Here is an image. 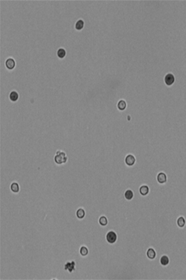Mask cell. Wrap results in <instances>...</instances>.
I'll return each instance as SVG.
<instances>
[{"mask_svg": "<svg viewBox=\"0 0 186 280\" xmlns=\"http://www.w3.org/2000/svg\"><path fill=\"white\" fill-rule=\"evenodd\" d=\"M105 239H106L107 242L108 244H115V243L118 240V235L115 231L111 230L108 231L105 236Z\"/></svg>", "mask_w": 186, "mask_h": 280, "instance_id": "7a4b0ae2", "label": "cell"}, {"mask_svg": "<svg viewBox=\"0 0 186 280\" xmlns=\"http://www.w3.org/2000/svg\"><path fill=\"white\" fill-rule=\"evenodd\" d=\"M10 188L11 192L13 194H18L20 192V190H21L20 185L17 182H12L10 186Z\"/></svg>", "mask_w": 186, "mask_h": 280, "instance_id": "52a82bcc", "label": "cell"}, {"mask_svg": "<svg viewBox=\"0 0 186 280\" xmlns=\"http://www.w3.org/2000/svg\"><path fill=\"white\" fill-rule=\"evenodd\" d=\"M175 76L171 74V73H168L164 77V83L167 85V86H171L173 83H175Z\"/></svg>", "mask_w": 186, "mask_h": 280, "instance_id": "277c9868", "label": "cell"}, {"mask_svg": "<svg viewBox=\"0 0 186 280\" xmlns=\"http://www.w3.org/2000/svg\"><path fill=\"white\" fill-rule=\"evenodd\" d=\"M54 163L58 166H62L66 164L68 161V157L66 156V152L62 150H57L56 152L55 156H54Z\"/></svg>", "mask_w": 186, "mask_h": 280, "instance_id": "6da1fadb", "label": "cell"}, {"mask_svg": "<svg viewBox=\"0 0 186 280\" xmlns=\"http://www.w3.org/2000/svg\"><path fill=\"white\" fill-rule=\"evenodd\" d=\"M99 223L100 226H106L108 224V220L106 216L104 215H102L99 218Z\"/></svg>", "mask_w": 186, "mask_h": 280, "instance_id": "e0dca14e", "label": "cell"}, {"mask_svg": "<svg viewBox=\"0 0 186 280\" xmlns=\"http://www.w3.org/2000/svg\"><path fill=\"white\" fill-rule=\"evenodd\" d=\"M56 54H57V56L59 58L62 59L64 58H65V56L66 55V51L65 50V49H64V48H60L57 50V53Z\"/></svg>", "mask_w": 186, "mask_h": 280, "instance_id": "ffe728a7", "label": "cell"}, {"mask_svg": "<svg viewBox=\"0 0 186 280\" xmlns=\"http://www.w3.org/2000/svg\"><path fill=\"white\" fill-rule=\"evenodd\" d=\"M139 192L141 196H145L149 193V188L147 185H142L139 188Z\"/></svg>", "mask_w": 186, "mask_h": 280, "instance_id": "8fae6325", "label": "cell"}, {"mask_svg": "<svg viewBox=\"0 0 186 280\" xmlns=\"http://www.w3.org/2000/svg\"><path fill=\"white\" fill-rule=\"evenodd\" d=\"M76 263L74 261H68L64 265V269L67 271L68 272L72 273L76 269Z\"/></svg>", "mask_w": 186, "mask_h": 280, "instance_id": "5b68a950", "label": "cell"}, {"mask_svg": "<svg viewBox=\"0 0 186 280\" xmlns=\"http://www.w3.org/2000/svg\"><path fill=\"white\" fill-rule=\"evenodd\" d=\"M156 178H157V181L158 182V183L161 184H165V182H167V180L166 174L163 172L159 173L158 174H157Z\"/></svg>", "mask_w": 186, "mask_h": 280, "instance_id": "9c48e42d", "label": "cell"}, {"mask_svg": "<svg viewBox=\"0 0 186 280\" xmlns=\"http://www.w3.org/2000/svg\"><path fill=\"white\" fill-rule=\"evenodd\" d=\"M5 65L8 70H13L16 65L15 60L13 58H8L6 60Z\"/></svg>", "mask_w": 186, "mask_h": 280, "instance_id": "8992f818", "label": "cell"}, {"mask_svg": "<svg viewBox=\"0 0 186 280\" xmlns=\"http://www.w3.org/2000/svg\"><path fill=\"white\" fill-rule=\"evenodd\" d=\"M127 107V103L126 101L123 99L119 100L118 102L116 103V108L120 111H123Z\"/></svg>", "mask_w": 186, "mask_h": 280, "instance_id": "30bf717a", "label": "cell"}, {"mask_svg": "<svg viewBox=\"0 0 186 280\" xmlns=\"http://www.w3.org/2000/svg\"><path fill=\"white\" fill-rule=\"evenodd\" d=\"M146 255L148 259H151V260H153L157 257V252L154 248L153 247H149L146 251Z\"/></svg>", "mask_w": 186, "mask_h": 280, "instance_id": "ba28073f", "label": "cell"}, {"mask_svg": "<svg viewBox=\"0 0 186 280\" xmlns=\"http://www.w3.org/2000/svg\"><path fill=\"white\" fill-rule=\"evenodd\" d=\"M76 216L77 218L82 220L86 216V211L83 208H79L76 211Z\"/></svg>", "mask_w": 186, "mask_h": 280, "instance_id": "4fadbf2b", "label": "cell"}, {"mask_svg": "<svg viewBox=\"0 0 186 280\" xmlns=\"http://www.w3.org/2000/svg\"><path fill=\"white\" fill-rule=\"evenodd\" d=\"M79 253H80V255H81L82 257H86L88 255V253H89V251H88L87 247L82 245L80 247Z\"/></svg>", "mask_w": 186, "mask_h": 280, "instance_id": "d6986e66", "label": "cell"}, {"mask_svg": "<svg viewBox=\"0 0 186 280\" xmlns=\"http://www.w3.org/2000/svg\"><path fill=\"white\" fill-rule=\"evenodd\" d=\"M176 225L179 228L182 229L186 225L185 218L184 217H179L176 220Z\"/></svg>", "mask_w": 186, "mask_h": 280, "instance_id": "5bb4252c", "label": "cell"}, {"mask_svg": "<svg viewBox=\"0 0 186 280\" xmlns=\"http://www.w3.org/2000/svg\"><path fill=\"white\" fill-rule=\"evenodd\" d=\"M125 163L129 167H131L136 163V158L132 154H128L125 157Z\"/></svg>", "mask_w": 186, "mask_h": 280, "instance_id": "3957f363", "label": "cell"}, {"mask_svg": "<svg viewBox=\"0 0 186 280\" xmlns=\"http://www.w3.org/2000/svg\"><path fill=\"white\" fill-rule=\"evenodd\" d=\"M84 25H85V23H84V20L80 19L75 24V29L78 31L82 30L84 27Z\"/></svg>", "mask_w": 186, "mask_h": 280, "instance_id": "ac0fdd59", "label": "cell"}, {"mask_svg": "<svg viewBox=\"0 0 186 280\" xmlns=\"http://www.w3.org/2000/svg\"><path fill=\"white\" fill-rule=\"evenodd\" d=\"M124 198L128 201H131L134 198V192L131 189H127L124 192Z\"/></svg>", "mask_w": 186, "mask_h": 280, "instance_id": "7c38bea8", "label": "cell"}, {"mask_svg": "<svg viewBox=\"0 0 186 280\" xmlns=\"http://www.w3.org/2000/svg\"><path fill=\"white\" fill-rule=\"evenodd\" d=\"M169 261H170V260H169V257L166 255H162L159 259L161 265L163 266H167L169 263Z\"/></svg>", "mask_w": 186, "mask_h": 280, "instance_id": "2e32d148", "label": "cell"}, {"mask_svg": "<svg viewBox=\"0 0 186 280\" xmlns=\"http://www.w3.org/2000/svg\"><path fill=\"white\" fill-rule=\"evenodd\" d=\"M9 99L11 102H16L19 99L18 93L15 91H12L9 95Z\"/></svg>", "mask_w": 186, "mask_h": 280, "instance_id": "9a60e30c", "label": "cell"}]
</instances>
